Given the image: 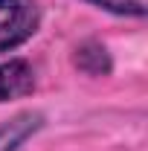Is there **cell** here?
Returning <instances> with one entry per match:
<instances>
[{
	"label": "cell",
	"mask_w": 148,
	"mask_h": 151,
	"mask_svg": "<svg viewBox=\"0 0 148 151\" xmlns=\"http://www.w3.org/2000/svg\"><path fill=\"white\" fill-rule=\"evenodd\" d=\"M41 26L38 0H0V55L23 47Z\"/></svg>",
	"instance_id": "obj_1"
},
{
	"label": "cell",
	"mask_w": 148,
	"mask_h": 151,
	"mask_svg": "<svg viewBox=\"0 0 148 151\" xmlns=\"http://www.w3.org/2000/svg\"><path fill=\"white\" fill-rule=\"evenodd\" d=\"M35 90V67L26 58H9L0 64V102H12Z\"/></svg>",
	"instance_id": "obj_2"
},
{
	"label": "cell",
	"mask_w": 148,
	"mask_h": 151,
	"mask_svg": "<svg viewBox=\"0 0 148 151\" xmlns=\"http://www.w3.org/2000/svg\"><path fill=\"white\" fill-rule=\"evenodd\" d=\"M44 128V113L38 111H23L15 113L12 119L0 122V151H20L26 139H32Z\"/></svg>",
	"instance_id": "obj_3"
},
{
	"label": "cell",
	"mask_w": 148,
	"mask_h": 151,
	"mask_svg": "<svg viewBox=\"0 0 148 151\" xmlns=\"http://www.w3.org/2000/svg\"><path fill=\"white\" fill-rule=\"evenodd\" d=\"M73 64L84 76H108L113 70L111 52H108V47L99 44V41H84V44H78L75 52H73Z\"/></svg>",
	"instance_id": "obj_4"
},
{
	"label": "cell",
	"mask_w": 148,
	"mask_h": 151,
	"mask_svg": "<svg viewBox=\"0 0 148 151\" xmlns=\"http://www.w3.org/2000/svg\"><path fill=\"white\" fill-rule=\"evenodd\" d=\"M102 12H111L119 18H145L148 15V0H84Z\"/></svg>",
	"instance_id": "obj_5"
}]
</instances>
